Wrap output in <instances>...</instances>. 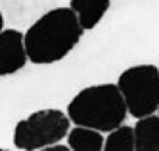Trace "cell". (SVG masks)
<instances>
[{"label":"cell","instance_id":"cell-13","mask_svg":"<svg viewBox=\"0 0 159 151\" xmlns=\"http://www.w3.org/2000/svg\"><path fill=\"white\" fill-rule=\"evenodd\" d=\"M157 111H159V107H157Z\"/></svg>","mask_w":159,"mask_h":151},{"label":"cell","instance_id":"cell-10","mask_svg":"<svg viewBox=\"0 0 159 151\" xmlns=\"http://www.w3.org/2000/svg\"><path fill=\"white\" fill-rule=\"evenodd\" d=\"M106 151H134V128L127 124H119L117 128L109 130L107 138H104Z\"/></svg>","mask_w":159,"mask_h":151},{"label":"cell","instance_id":"cell-5","mask_svg":"<svg viewBox=\"0 0 159 151\" xmlns=\"http://www.w3.org/2000/svg\"><path fill=\"white\" fill-rule=\"evenodd\" d=\"M63 0H0V10L6 23L14 29L29 27L42 14L61 6Z\"/></svg>","mask_w":159,"mask_h":151},{"label":"cell","instance_id":"cell-9","mask_svg":"<svg viewBox=\"0 0 159 151\" xmlns=\"http://www.w3.org/2000/svg\"><path fill=\"white\" fill-rule=\"evenodd\" d=\"M67 145L71 151H102L104 149V136L100 130L77 124L67 132Z\"/></svg>","mask_w":159,"mask_h":151},{"label":"cell","instance_id":"cell-11","mask_svg":"<svg viewBox=\"0 0 159 151\" xmlns=\"http://www.w3.org/2000/svg\"><path fill=\"white\" fill-rule=\"evenodd\" d=\"M44 151H69V145H63V144H52V145H46Z\"/></svg>","mask_w":159,"mask_h":151},{"label":"cell","instance_id":"cell-8","mask_svg":"<svg viewBox=\"0 0 159 151\" xmlns=\"http://www.w3.org/2000/svg\"><path fill=\"white\" fill-rule=\"evenodd\" d=\"M69 8L84 31L94 29L109 10V0H71Z\"/></svg>","mask_w":159,"mask_h":151},{"label":"cell","instance_id":"cell-1","mask_svg":"<svg viewBox=\"0 0 159 151\" xmlns=\"http://www.w3.org/2000/svg\"><path fill=\"white\" fill-rule=\"evenodd\" d=\"M83 33L84 29L73 10L58 6L27 27V33L23 34L27 57L35 65L56 63L79 44Z\"/></svg>","mask_w":159,"mask_h":151},{"label":"cell","instance_id":"cell-3","mask_svg":"<svg viewBox=\"0 0 159 151\" xmlns=\"http://www.w3.org/2000/svg\"><path fill=\"white\" fill-rule=\"evenodd\" d=\"M117 86L123 94L129 115L134 119L146 117L159 107V69L144 63L129 67L119 75Z\"/></svg>","mask_w":159,"mask_h":151},{"label":"cell","instance_id":"cell-7","mask_svg":"<svg viewBox=\"0 0 159 151\" xmlns=\"http://www.w3.org/2000/svg\"><path fill=\"white\" fill-rule=\"evenodd\" d=\"M132 128L136 151H159V115L140 117Z\"/></svg>","mask_w":159,"mask_h":151},{"label":"cell","instance_id":"cell-2","mask_svg":"<svg viewBox=\"0 0 159 151\" xmlns=\"http://www.w3.org/2000/svg\"><path fill=\"white\" fill-rule=\"evenodd\" d=\"M127 105L117 84H94L83 88L67 105L73 124L88 126L100 132L117 128L127 119Z\"/></svg>","mask_w":159,"mask_h":151},{"label":"cell","instance_id":"cell-4","mask_svg":"<svg viewBox=\"0 0 159 151\" xmlns=\"http://www.w3.org/2000/svg\"><path fill=\"white\" fill-rule=\"evenodd\" d=\"M71 128V121L60 109H40L19 121L14 130V145L17 149L35 151L61 142Z\"/></svg>","mask_w":159,"mask_h":151},{"label":"cell","instance_id":"cell-12","mask_svg":"<svg viewBox=\"0 0 159 151\" xmlns=\"http://www.w3.org/2000/svg\"><path fill=\"white\" fill-rule=\"evenodd\" d=\"M4 23H6V19H4V14H2V10H0V33L4 31Z\"/></svg>","mask_w":159,"mask_h":151},{"label":"cell","instance_id":"cell-6","mask_svg":"<svg viewBox=\"0 0 159 151\" xmlns=\"http://www.w3.org/2000/svg\"><path fill=\"white\" fill-rule=\"evenodd\" d=\"M25 40L19 29H4L0 33V77L14 75L27 63Z\"/></svg>","mask_w":159,"mask_h":151}]
</instances>
